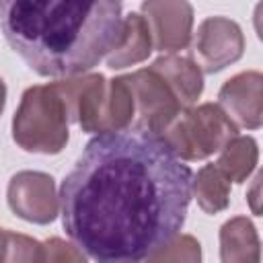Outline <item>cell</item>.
I'll list each match as a JSON object with an SVG mask.
<instances>
[{"mask_svg": "<svg viewBox=\"0 0 263 263\" xmlns=\"http://www.w3.org/2000/svg\"><path fill=\"white\" fill-rule=\"evenodd\" d=\"M191 181L156 134L95 136L62 181V226L97 263H138L181 232Z\"/></svg>", "mask_w": 263, "mask_h": 263, "instance_id": "obj_1", "label": "cell"}, {"mask_svg": "<svg viewBox=\"0 0 263 263\" xmlns=\"http://www.w3.org/2000/svg\"><path fill=\"white\" fill-rule=\"evenodd\" d=\"M121 2L0 0V27L14 53L49 78L92 70L117 43Z\"/></svg>", "mask_w": 263, "mask_h": 263, "instance_id": "obj_2", "label": "cell"}, {"mask_svg": "<svg viewBox=\"0 0 263 263\" xmlns=\"http://www.w3.org/2000/svg\"><path fill=\"white\" fill-rule=\"evenodd\" d=\"M70 109L55 80L29 86L12 117V140L31 154H60L68 140Z\"/></svg>", "mask_w": 263, "mask_h": 263, "instance_id": "obj_3", "label": "cell"}, {"mask_svg": "<svg viewBox=\"0 0 263 263\" xmlns=\"http://www.w3.org/2000/svg\"><path fill=\"white\" fill-rule=\"evenodd\" d=\"M236 136L238 127L216 103H201L197 107L183 109L160 134L164 144L183 162L203 160L220 152Z\"/></svg>", "mask_w": 263, "mask_h": 263, "instance_id": "obj_4", "label": "cell"}, {"mask_svg": "<svg viewBox=\"0 0 263 263\" xmlns=\"http://www.w3.org/2000/svg\"><path fill=\"white\" fill-rule=\"evenodd\" d=\"M125 82L134 95V129L160 136L183 111L168 84L154 70L140 68L125 74Z\"/></svg>", "mask_w": 263, "mask_h": 263, "instance_id": "obj_5", "label": "cell"}, {"mask_svg": "<svg viewBox=\"0 0 263 263\" xmlns=\"http://www.w3.org/2000/svg\"><path fill=\"white\" fill-rule=\"evenodd\" d=\"M245 53V35L236 21L228 16H208L199 23L189 43V60L201 74H216L238 62Z\"/></svg>", "mask_w": 263, "mask_h": 263, "instance_id": "obj_6", "label": "cell"}, {"mask_svg": "<svg viewBox=\"0 0 263 263\" xmlns=\"http://www.w3.org/2000/svg\"><path fill=\"white\" fill-rule=\"evenodd\" d=\"M12 214L33 224H51L60 214V195L51 175L41 171H18L6 187Z\"/></svg>", "mask_w": 263, "mask_h": 263, "instance_id": "obj_7", "label": "cell"}, {"mask_svg": "<svg viewBox=\"0 0 263 263\" xmlns=\"http://www.w3.org/2000/svg\"><path fill=\"white\" fill-rule=\"evenodd\" d=\"M146 18L152 45L158 51H179L189 47L193 31V6L185 0H146L140 6Z\"/></svg>", "mask_w": 263, "mask_h": 263, "instance_id": "obj_8", "label": "cell"}, {"mask_svg": "<svg viewBox=\"0 0 263 263\" xmlns=\"http://www.w3.org/2000/svg\"><path fill=\"white\" fill-rule=\"evenodd\" d=\"M216 105L236 127L259 129L263 125V74L259 70L234 74L220 86Z\"/></svg>", "mask_w": 263, "mask_h": 263, "instance_id": "obj_9", "label": "cell"}, {"mask_svg": "<svg viewBox=\"0 0 263 263\" xmlns=\"http://www.w3.org/2000/svg\"><path fill=\"white\" fill-rule=\"evenodd\" d=\"M152 35L146 18L140 12H129L121 18V29L117 43L107 53V68L123 70L127 66H136L152 53Z\"/></svg>", "mask_w": 263, "mask_h": 263, "instance_id": "obj_10", "label": "cell"}, {"mask_svg": "<svg viewBox=\"0 0 263 263\" xmlns=\"http://www.w3.org/2000/svg\"><path fill=\"white\" fill-rule=\"evenodd\" d=\"M148 68L154 70L168 84V88L173 90V95L177 97V101L183 109L193 107L197 103V99L201 97L203 74L189 58L168 53V55L156 58L152 62V66H148Z\"/></svg>", "mask_w": 263, "mask_h": 263, "instance_id": "obj_11", "label": "cell"}, {"mask_svg": "<svg viewBox=\"0 0 263 263\" xmlns=\"http://www.w3.org/2000/svg\"><path fill=\"white\" fill-rule=\"evenodd\" d=\"M134 123V95L129 90V84L125 82V76H115L107 80L101 105L95 117L92 134H115L129 129Z\"/></svg>", "mask_w": 263, "mask_h": 263, "instance_id": "obj_12", "label": "cell"}, {"mask_svg": "<svg viewBox=\"0 0 263 263\" xmlns=\"http://www.w3.org/2000/svg\"><path fill=\"white\" fill-rule=\"evenodd\" d=\"M222 263H261V242L255 224L247 216H234L220 228Z\"/></svg>", "mask_w": 263, "mask_h": 263, "instance_id": "obj_13", "label": "cell"}, {"mask_svg": "<svg viewBox=\"0 0 263 263\" xmlns=\"http://www.w3.org/2000/svg\"><path fill=\"white\" fill-rule=\"evenodd\" d=\"M257 162H259L257 140L251 136H236L220 150V156L214 164L228 181L245 183L249 175L255 171Z\"/></svg>", "mask_w": 263, "mask_h": 263, "instance_id": "obj_14", "label": "cell"}, {"mask_svg": "<svg viewBox=\"0 0 263 263\" xmlns=\"http://www.w3.org/2000/svg\"><path fill=\"white\" fill-rule=\"evenodd\" d=\"M191 195L205 214L224 212L230 203V181L216 168L214 162L203 164L191 181Z\"/></svg>", "mask_w": 263, "mask_h": 263, "instance_id": "obj_15", "label": "cell"}, {"mask_svg": "<svg viewBox=\"0 0 263 263\" xmlns=\"http://www.w3.org/2000/svg\"><path fill=\"white\" fill-rule=\"evenodd\" d=\"M138 263H201V245L193 234H177L171 242Z\"/></svg>", "mask_w": 263, "mask_h": 263, "instance_id": "obj_16", "label": "cell"}, {"mask_svg": "<svg viewBox=\"0 0 263 263\" xmlns=\"http://www.w3.org/2000/svg\"><path fill=\"white\" fill-rule=\"evenodd\" d=\"M2 263H43V242L8 230Z\"/></svg>", "mask_w": 263, "mask_h": 263, "instance_id": "obj_17", "label": "cell"}, {"mask_svg": "<svg viewBox=\"0 0 263 263\" xmlns=\"http://www.w3.org/2000/svg\"><path fill=\"white\" fill-rule=\"evenodd\" d=\"M43 263H88V259L76 245L51 236L43 242Z\"/></svg>", "mask_w": 263, "mask_h": 263, "instance_id": "obj_18", "label": "cell"}, {"mask_svg": "<svg viewBox=\"0 0 263 263\" xmlns=\"http://www.w3.org/2000/svg\"><path fill=\"white\" fill-rule=\"evenodd\" d=\"M6 234H8V230L0 226V263H2V259H4V251H6Z\"/></svg>", "mask_w": 263, "mask_h": 263, "instance_id": "obj_19", "label": "cell"}, {"mask_svg": "<svg viewBox=\"0 0 263 263\" xmlns=\"http://www.w3.org/2000/svg\"><path fill=\"white\" fill-rule=\"evenodd\" d=\"M4 105H6V84H4V80L0 78V115H2V111H4Z\"/></svg>", "mask_w": 263, "mask_h": 263, "instance_id": "obj_20", "label": "cell"}]
</instances>
